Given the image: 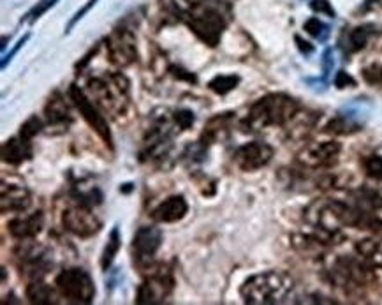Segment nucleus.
I'll return each instance as SVG.
<instances>
[{
  "mask_svg": "<svg viewBox=\"0 0 382 305\" xmlns=\"http://www.w3.org/2000/svg\"><path fill=\"white\" fill-rule=\"evenodd\" d=\"M57 290L72 304H92L96 298V284L83 268H68L57 275Z\"/></svg>",
  "mask_w": 382,
  "mask_h": 305,
  "instance_id": "nucleus-5",
  "label": "nucleus"
},
{
  "mask_svg": "<svg viewBox=\"0 0 382 305\" xmlns=\"http://www.w3.org/2000/svg\"><path fill=\"white\" fill-rule=\"evenodd\" d=\"M189 212V205L184 196H170L164 199L152 212V219L157 223H177L182 220Z\"/></svg>",
  "mask_w": 382,
  "mask_h": 305,
  "instance_id": "nucleus-15",
  "label": "nucleus"
},
{
  "mask_svg": "<svg viewBox=\"0 0 382 305\" xmlns=\"http://www.w3.org/2000/svg\"><path fill=\"white\" fill-rule=\"evenodd\" d=\"M363 78L370 85H378L382 83V66L381 64H371L363 69Z\"/></svg>",
  "mask_w": 382,
  "mask_h": 305,
  "instance_id": "nucleus-32",
  "label": "nucleus"
},
{
  "mask_svg": "<svg viewBox=\"0 0 382 305\" xmlns=\"http://www.w3.org/2000/svg\"><path fill=\"white\" fill-rule=\"evenodd\" d=\"M185 20H187V25L191 27L192 32H194L203 43L212 48L220 43V37H222L224 29H226L227 25L222 13L208 4L194 6V8L187 13Z\"/></svg>",
  "mask_w": 382,
  "mask_h": 305,
  "instance_id": "nucleus-4",
  "label": "nucleus"
},
{
  "mask_svg": "<svg viewBox=\"0 0 382 305\" xmlns=\"http://www.w3.org/2000/svg\"><path fill=\"white\" fill-rule=\"evenodd\" d=\"M32 203L30 192L23 185L6 184L2 182V199H0V210L2 212H23Z\"/></svg>",
  "mask_w": 382,
  "mask_h": 305,
  "instance_id": "nucleus-14",
  "label": "nucleus"
},
{
  "mask_svg": "<svg viewBox=\"0 0 382 305\" xmlns=\"http://www.w3.org/2000/svg\"><path fill=\"white\" fill-rule=\"evenodd\" d=\"M294 282L291 275L279 270L255 273L248 277L240 287V294L245 304L250 305H275L282 304L293 291Z\"/></svg>",
  "mask_w": 382,
  "mask_h": 305,
  "instance_id": "nucleus-2",
  "label": "nucleus"
},
{
  "mask_svg": "<svg viewBox=\"0 0 382 305\" xmlns=\"http://www.w3.org/2000/svg\"><path fill=\"white\" fill-rule=\"evenodd\" d=\"M44 113H46L48 122L50 125H61V127H68V124L71 122V113H69V108L65 104L64 97L58 92H55L53 96L48 101L46 108H44Z\"/></svg>",
  "mask_w": 382,
  "mask_h": 305,
  "instance_id": "nucleus-18",
  "label": "nucleus"
},
{
  "mask_svg": "<svg viewBox=\"0 0 382 305\" xmlns=\"http://www.w3.org/2000/svg\"><path fill=\"white\" fill-rule=\"evenodd\" d=\"M370 110H371V104L368 103L367 99H354V101H350V103H347L345 106L340 110V115L349 118V120L357 122V124L363 125V122L367 120L368 115H370Z\"/></svg>",
  "mask_w": 382,
  "mask_h": 305,
  "instance_id": "nucleus-22",
  "label": "nucleus"
},
{
  "mask_svg": "<svg viewBox=\"0 0 382 305\" xmlns=\"http://www.w3.org/2000/svg\"><path fill=\"white\" fill-rule=\"evenodd\" d=\"M375 34H377V27L371 25V23L356 27V29H352L349 32L347 43L343 44V48H345V51H349V54H356V51L363 50V48L367 46L368 41H370Z\"/></svg>",
  "mask_w": 382,
  "mask_h": 305,
  "instance_id": "nucleus-20",
  "label": "nucleus"
},
{
  "mask_svg": "<svg viewBox=\"0 0 382 305\" xmlns=\"http://www.w3.org/2000/svg\"><path fill=\"white\" fill-rule=\"evenodd\" d=\"M361 127H363V125L357 124V122H352L349 120V118L338 115V117L333 118V120L326 125L324 131L329 132V135H352V132L359 131Z\"/></svg>",
  "mask_w": 382,
  "mask_h": 305,
  "instance_id": "nucleus-26",
  "label": "nucleus"
},
{
  "mask_svg": "<svg viewBox=\"0 0 382 305\" xmlns=\"http://www.w3.org/2000/svg\"><path fill=\"white\" fill-rule=\"evenodd\" d=\"M335 85L338 87V89H347V87H356V80L350 78V76L347 75L345 71H338V73H336Z\"/></svg>",
  "mask_w": 382,
  "mask_h": 305,
  "instance_id": "nucleus-36",
  "label": "nucleus"
},
{
  "mask_svg": "<svg viewBox=\"0 0 382 305\" xmlns=\"http://www.w3.org/2000/svg\"><path fill=\"white\" fill-rule=\"evenodd\" d=\"M27 298H29L30 304L37 305H51L57 304V294L51 290L48 284L41 282V280H34L27 287Z\"/></svg>",
  "mask_w": 382,
  "mask_h": 305,
  "instance_id": "nucleus-21",
  "label": "nucleus"
},
{
  "mask_svg": "<svg viewBox=\"0 0 382 305\" xmlns=\"http://www.w3.org/2000/svg\"><path fill=\"white\" fill-rule=\"evenodd\" d=\"M170 73H173L174 78L187 80V82H191V83H196V82H198V80H196V76L192 75V73L184 71V69H182V68H177V66H173V68H170Z\"/></svg>",
  "mask_w": 382,
  "mask_h": 305,
  "instance_id": "nucleus-38",
  "label": "nucleus"
},
{
  "mask_svg": "<svg viewBox=\"0 0 382 305\" xmlns=\"http://www.w3.org/2000/svg\"><path fill=\"white\" fill-rule=\"evenodd\" d=\"M273 149L268 143L262 142H252L247 145H241L240 149L234 152L233 161L241 171H255L265 168L266 164L272 161Z\"/></svg>",
  "mask_w": 382,
  "mask_h": 305,
  "instance_id": "nucleus-12",
  "label": "nucleus"
},
{
  "mask_svg": "<svg viewBox=\"0 0 382 305\" xmlns=\"http://www.w3.org/2000/svg\"><path fill=\"white\" fill-rule=\"evenodd\" d=\"M108 51L113 64L125 68L138 58L136 36L129 29H117L108 37Z\"/></svg>",
  "mask_w": 382,
  "mask_h": 305,
  "instance_id": "nucleus-11",
  "label": "nucleus"
},
{
  "mask_svg": "<svg viewBox=\"0 0 382 305\" xmlns=\"http://www.w3.org/2000/svg\"><path fill=\"white\" fill-rule=\"evenodd\" d=\"M305 30L317 41H326L329 36V27L324 25V23L317 18L307 20V22H305Z\"/></svg>",
  "mask_w": 382,
  "mask_h": 305,
  "instance_id": "nucleus-27",
  "label": "nucleus"
},
{
  "mask_svg": "<svg viewBox=\"0 0 382 305\" xmlns=\"http://www.w3.org/2000/svg\"><path fill=\"white\" fill-rule=\"evenodd\" d=\"M364 171L374 180L382 182V157L381 156H370L364 161Z\"/></svg>",
  "mask_w": 382,
  "mask_h": 305,
  "instance_id": "nucleus-28",
  "label": "nucleus"
},
{
  "mask_svg": "<svg viewBox=\"0 0 382 305\" xmlns=\"http://www.w3.org/2000/svg\"><path fill=\"white\" fill-rule=\"evenodd\" d=\"M300 111V103L286 94H269L255 101L243 120L245 131L259 132L262 129L286 125Z\"/></svg>",
  "mask_w": 382,
  "mask_h": 305,
  "instance_id": "nucleus-1",
  "label": "nucleus"
},
{
  "mask_svg": "<svg viewBox=\"0 0 382 305\" xmlns=\"http://www.w3.org/2000/svg\"><path fill=\"white\" fill-rule=\"evenodd\" d=\"M163 245V231L153 226H143L136 231L132 238V252H134V261L139 266L152 265L157 251Z\"/></svg>",
  "mask_w": 382,
  "mask_h": 305,
  "instance_id": "nucleus-10",
  "label": "nucleus"
},
{
  "mask_svg": "<svg viewBox=\"0 0 382 305\" xmlns=\"http://www.w3.org/2000/svg\"><path fill=\"white\" fill-rule=\"evenodd\" d=\"M342 147L336 142H321V143H310L305 149L300 150L296 156L298 164L303 168H310V170H321V168H328L336 163Z\"/></svg>",
  "mask_w": 382,
  "mask_h": 305,
  "instance_id": "nucleus-9",
  "label": "nucleus"
},
{
  "mask_svg": "<svg viewBox=\"0 0 382 305\" xmlns=\"http://www.w3.org/2000/svg\"><path fill=\"white\" fill-rule=\"evenodd\" d=\"M57 2H58V0H39V2H37V6H34L32 11H30L29 15H27V16H29V18H25V20H29L30 23H34V22H36V20H39L41 16H43L44 13L48 11V9L53 8V6L57 4Z\"/></svg>",
  "mask_w": 382,
  "mask_h": 305,
  "instance_id": "nucleus-30",
  "label": "nucleus"
},
{
  "mask_svg": "<svg viewBox=\"0 0 382 305\" xmlns=\"http://www.w3.org/2000/svg\"><path fill=\"white\" fill-rule=\"evenodd\" d=\"M294 41H296V43H298V50H300L303 55H312V54H314V46H312L310 43H307V41H305V39H301L300 36L294 37Z\"/></svg>",
  "mask_w": 382,
  "mask_h": 305,
  "instance_id": "nucleus-39",
  "label": "nucleus"
},
{
  "mask_svg": "<svg viewBox=\"0 0 382 305\" xmlns=\"http://www.w3.org/2000/svg\"><path fill=\"white\" fill-rule=\"evenodd\" d=\"M2 152V161L8 164H22L32 157V145L30 139L23 138L22 135L8 139L0 149Z\"/></svg>",
  "mask_w": 382,
  "mask_h": 305,
  "instance_id": "nucleus-17",
  "label": "nucleus"
},
{
  "mask_svg": "<svg viewBox=\"0 0 382 305\" xmlns=\"http://www.w3.org/2000/svg\"><path fill=\"white\" fill-rule=\"evenodd\" d=\"M41 129H43V122H41L37 117H30L29 120L22 125V131H20V135L27 139H32L34 136L39 135Z\"/></svg>",
  "mask_w": 382,
  "mask_h": 305,
  "instance_id": "nucleus-29",
  "label": "nucleus"
},
{
  "mask_svg": "<svg viewBox=\"0 0 382 305\" xmlns=\"http://www.w3.org/2000/svg\"><path fill=\"white\" fill-rule=\"evenodd\" d=\"M120 247H122L120 231H118V226H115L113 230H111L110 238H108L106 247H104L103 258H101V266H103L104 272H108V270L111 268V265H113V261H115V258H117Z\"/></svg>",
  "mask_w": 382,
  "mask_h": 305,
  "instance_id": "nucleus-24",
  "label": "nucleus"
},
{
  "mask_svg": "<svg viewBox=\"0 0 382 305\" xmlns=\"http://www.w3.org/2000/svg\"><path fill=\"white\" fill-rule=\"evenodd\" d=\"M62 223L68 231H71L72 235L79 238H90L94 235L99 233V230L103 228L99 217L94 213L92 206L85 205V203H79V205L69 206L68 210L62 216Z\"/></svg>",
  "mask_w": 382,
  "mask_h": 305,
  "instance_id": "nucleus-7",
  "label": "nucleus"
},
{
  "mask_svg": "<svg viewBox=\"0 0 382 305\" xmlns=\"http://www.w3.org/2000/svg\"><path fill=\"white\" fill-rule=\"evenodd\" d=\"M174 124L182 129V131H187V129L192 127L194 124V113L189 110H177L173 113Z\"/></svg>",
  "mask_w": 382,
  "mask_h": 305,
  "instance_id": "nucleus-31",
  "label": "nucleus"
},
{
  "mask_svg": "<svg viewBox=\"0 0 382 305\" xmlns=\"http://www.w3.org/2000/svg\"><path fill=\"white\" fill-rule=\"evenodd\" d=\"M333 275H335V280L338 282V286H343L345 290H354V287L364 286V284H368V280L371 279V272L367 266L349 258L336 259Z\"/></svg>",
  "mask_w": 382,
  "mask_h": 305,
  "instance_id": "nucleus-13",
  "label": "nucleus"
},
{
  "mask_svg": "<svg viewBox=\"0 0 382 305\" xmlns=\"http://www.w3.org/2000/svg\"><path fill=\"white\" fill-rule=\"evenodd\" d=\"M69 97H71V101L75 103V106L78 108L82 117L85 118L87 124L99 135V138L103 139L110 149H113V136H111L110 125H108V120L99 111L97 104H94L92 101H90V97L76 85H72L71 89H69Z\"/></svg>",
  "mask_w": 382,
  "mask_h": 305,
  "instance_id": "nucleus-6",
  "label": "nucleus"
},
{
  "mask_svg": "<svg viewBox=\"0 0 382 305\" xmlns=\"http://www.w3.org/2000/svg\"><path fill=\"white\" fill-rule=\"evenodd\" d=\"M97 4V0H89V4H87L85 6V8H83V9H79V11L78 13H76V15H75V18H72L71 20V22H69V25H68V30H65V32H71V29H72V27H75L76 25V23H78L79 22V20H82L83 18V16H85L87 15V13H89L90 11V9H92L94 8V6H96Z\"/></svg>",
  "mask_w": 382,
  "mask_h": 305,
  "instance_id": "nucleus-37",
  "label": "nucleus"
},
{
  "mask_svg": "<svg viewBox=\"0 0 382 305\" xmlns=\"http://www.w3.org/2000/svg\"><path fill=\"white\" fill-rule=\"evenodd\" d=\"M238 83H240V76H236V75H219V76H215L213 80H210L208 89L212 90V92L219 94V96H226V94H229L231 90L236 89Z\"/></svg>",
  "mask_w": 382,
  "mask_h": 305,
  "instance_id": "nucleus-25",
  "label": "nucleus"
},
{
  "mask_svg": "<svg viewBox=\"0 0 382 305\" xmlns=\"http://www.w3.org/2000/svg\"><path fill=\"white\" fill-rule=\"evenodd\" d=\"M333 66H335V58H333V50H326L322 54V75H324V80L328 78L329 73L333 71Z\"/></svg>",
  "mask_w": 382,
  "mask_h": 305,
  "instance_id": "nucleus-35",
  "label": "nucleus"
},
{
  "mask_svg": "<svg viewBox=\"0 0 382 305\" xmlns=\"http://www.w3.org/2000/svg\"><path fill=\"white\" fill-rule=\"evenodd\" d=\"M310 8L314 9L315 13H322V15L329 16V18H335V9L331 8L328 0H312Z\"/></svg>",
  "mask_w": 382,
  "mask_h": 305,
  "instance_id": "nucleus-33",
  "label": "nucleus"
},
{
  "mask_svg": "<svg viewBox=\"0 0 382 305\" xmlns=\"http://www.w3.org/2000/svg\"><path fill=\"white\" fill-rule=\"evenodd\" d=\"M44 226V213L43 212H36L30 213V216H23V217H16V219L9 220L8 230L9 233L13 235L15 238H32L36 235L41 233Z\"/></svg>",
  "mask_w": 382,
  "mask_h": 305,
  "instance_id": "nucleus-16",
  "label": "nucleus"
},
{
  "mask_svg": "<svg viewBox=\"0 0 382 305\" xmlns=\"http://www.w3.org/2000/svg\"><path fill=\"white\" fill-rule=\"evenodd\" d=\"M356 252L364 263L382 268V238H363L356 244Z\"/></svg>",
  "mask_w": 382,
  "mask_h": 305,
  "instance_id": "nucleus-19",
  "label": "nucleus"
},
{
  "mask_svg": "<svg viewBox=\"0 0 382 305\" xmlns=\"http://www.w3.org/2000/svg\"><path fill=\"white\" fill-rule=\"evenodd\" d=\"M174 287L173 275L167 270L157 268L143 280L141 286L138 287V297H136V304L141 305H155L163 304L167 297L171 294Z\"/></svg>",
  "mask_w": 382,
  "mask_h": 305,
  "instance_id": "nucleus-8",
  "label": "nucleus"
},
{
  "mask_svg": "<svg viewBox=\"0 0 382 305\" xmlns=\"http://www.w3.org/2000/svg\"><path fill=\"white\" fill-rule=\"evenodd\" d=\"M354 201L361 208H382V189L361 187L354 192Z\"/></svg>",
  "mask_w": 382,
  "mask_h": 305,
  "instance_id": "nucleus-23",
  "label": "nucleus"
},
{
  "mask_svg": "<svg viewBox=\"0 0 382 305\" xmlns=\"http://www.w3.org/2000/svg\"><path fill=\"white\" fill-rule=\"evenodd\" d=\"M29 39H30V34H25V36H23L22 39H20L18 43H16V46L13 48V50L9 51L8 55H4V61H2V69H6V68H8V64H9V62L13 61V57H15V55L18 54L20 50H22V48H23V44H25L27 41H29Z\"/></svg>",
  "mask_w": 382,
  "mask_h": 305,
  "instance_id": "nucleus-34",
  "label": "nucleus"
},
{
  "mask_svg": "<svg viewBox=\"0 0 382 305\" xmlns=\"http://www.w3.org/2000/svg\"><path fill=\"white\" fill-rule=\"evenodd\" d=\"M89 92L94 96L97 106L113 117H120L127 111L131 89H129V80L120 73L92 78L89 82Z\"/></svg>",
  "mask_w": 382,
  "mask_h": 305,
  "instance_id": "nucleus-3",
  "label": "nucleus"
}]
</instances>
